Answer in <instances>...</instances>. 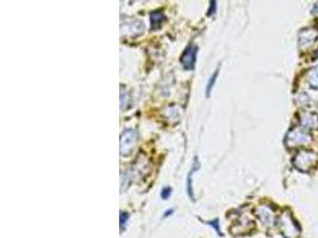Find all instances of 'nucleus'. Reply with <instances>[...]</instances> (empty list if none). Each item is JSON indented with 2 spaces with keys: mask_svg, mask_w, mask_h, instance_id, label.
Listing matches in <instances>:
<instances>
[{
  "mask_svg": "<svg viewBox=\"0 0 318 238\" xmlns=\"http://www.w3.org/2000/svg\"><path fill=\"white\" fill-rule=\"evenodd\" d=\"M278 227L285 238H299V225L289 211H285L278 218Z\"/></svg>",
  "mask_w": 318,
  "mask_h": 238,
  "instance_id": "nucleus-1",
  "label": "nucleus"
},
{
  "mask_svg": "<svg viewBox=\"0 0 318 238\" xmlns=\"http://www.w3.org/2000/svg\"><path fill=\"white\" fill-rule=\"evenodd\" d=\"M131 101H130V95L127 91H122L121 92V108L123 111H127L129 106H130Z\"/></svg>",
  "mask_w": 318,
  "mask_h": 238,
  "instance_id": "nucleus-13",
  "label": "nucleus"
},
{
  "mask_svg": "<svg viewBox=\"0 0 318 238\" xmlns=\"http://www.w3.org/2000/svg\"><path fill=\"white\" fill-rule=\"evenodd\" d=\"M207 224H208V225L214 226V227H215V229H216V230H217V232H218V233H221L220 226H218V225H217V224H218V220H212V221H208V223H207Z\"/></svg>",
  "mask_w": 318,
  "mask_h": 238,
  "instance_id": "nucleus-18",
  "label": "nucleus"
},
{
  "mask_svg": "<svg viewBox=\"0 0 318 238\" xmlns=\"http://www.w3.org/2000/svg\"><path fill=\"white\" fill-rule=\"evenodd\" d=\"M136 144H137V132L131 129L125 130L121 136V156H130L135 150Z\"/></svg>",
  "mask_w": 318,
  "mask_h": 238,
  "instance_id": "nucleus-4",
  "label": "nucleus"
},
{
  "mask_svg": "<svg viewBox=\"0 0 318 238\" xmlns=\"http://www.w3.org/2000/svg\"><path fill=\"white\" fill-rule=\"evenodd\" d=\"M306 80L312 88L318 89V65L316 67L311 68L306 74Z\"/></svg>",
  "mask_w": 318,
  "mask_h": 238,
  "instance_id": "nucleus-12",
  "label": "nucleus"
},
{
  "mask_svg": "<svg viewBox=\"0 0 318 238\" xmlns=\"http://www.w3.org/2000/svg\"><path fill=\"white\" fill-rule=\"evenodd\" d=\"M318 156L316 153H313V151L311 150H306V149H303V150L298 151V154L294 156L293 166L300 171H309L316 166Z\"/></svg>",
  "mask_w": 318,
  "mask_h": 238,
  "instance_id": "nucleus-2",
  "label": "nucleus"
},
{
  "mask_svg": "<svg viewBox=\"0 0 318 238\" xmlns=\"http://www.w3.org/2000/svg\"><path fill=\"white\" fill-rule=\"evenodd\" d=\"M195 57H197V48H195V45H188L180 60L183 67L185 69H193Z\"/></svg>",
  "mask_w": 318,
  "mask_h": 238,
  "instance_id": "nucleus-7",
  "label": "nucleus"
},
{
  "mask_svg": "<svg viewBox=\"0 0 318 238\" xmlns=\"http://www.w3.org/2000/svg\"><path fill=\"white\" fill-rule=\"evenodd\" d=\"M150 21H151V29L157 30L162 25V22L165 21L164 12H161V11L153 12L150 16Z\"/></svg>",
  "mask_w": 318,
  "mask_h": 238,
  "instance_id": "nucleus-11",
  "label": "nucleus"
},
{
  "mask_svg": "<svg viewBox=\"0 0 318 238\" xmlns=\"http://www.w3.org/2000/svg\"><path fill=\"white\" fill-rule=\"evenodd\" d=\"M255 213H256L259 219L262 221L266 226H272L274 224V220H276V218H274V212L271 208V206H268V205H260V206L256 207V210H255Z\"/></svg>",
  "mask_w": 318,
  "mask_h": 238,
  "instance_id": "nucleus-6",
  "label": "nucleus"
},
{
  "mask_svg": "<svg viewBox=\"0 0 318 238\" xmlns=\"http://www.w3.org/2000/svg\"><path fill=\"white\" fill-rule=\"evenodd\" d=\"M311 142V136L303 128H294L287 132L285 138V144L287 148H297L301 145L309 144Z\"/></svg>",
  "mask_w": 318,
  "mask_h": 238,
  "instance_id": "nucleus-3",
  "label": "nucleus"
},
{
  "mask_svg": "<svg viewBox=\"0 0 318 238\" xmlns=\"http://www.w3.org/2000/svg\"><path fill=\"white\" fill-rule=\"evenodd\" d=\"M314 57H317V58H318V50L314 51Z\"/></svg>",
  "mask_w": 318,
  "mask_h": 238,
  "instance_id": "nucleus-20",
  "label": "nucleus"
},
{
  "mask_svg": "<svg viewBox=\"0 0 318 238\" xmlns=\"http://www.w3.org/2000/svg\"><path fill=\"white\" fill-rule=\"evenodd\" d=\"M300 123L305 129H313L318 128V114L312 113V112H304L300 114Z\"/></svg>",
  "mask_w": 318,
  "mask_h": 238,
  "instance_id": "nucleus-8",
  "label": "nucleus"
},
{
  "mask_svg": "<svg viewBox=\"0 0 318 238\" xmlns=\"http://www.w3.org/2000/svg\"><path fill=\"white\" fill-rule=\"evenodd\" d=\"M253 227H254V223L249 219V218L241 217L240 221L231 227V232H234L235 234L244 233V232H248V231H250Z\"/></svg>",
  "mask_w": 318,
  "mask_h": 238,
  "instance_id": "nucleus-9",
  "label": "nucleus"
},
{
  "mask_svg": "<svg viewBox=\"0 0 318 238\" xmlns=\"http://www.w3.org/2000/svg\"><path fill=\"white\" fill-rule=\"evenodd\" d=\"M172 194V188L171 187H165L164 190L161 191V197L164 198V199H167L168 197H170Z\"/></svg>",
  "mask_w": 318,
  "mask_h": 238,
  "instance_id": "nucleus-15",
  "label": "nucleus"
},
{
  "mask_svg": "<svg viewBox=\"0 0 318 238\" xmlns=\"http://www.w3.org/2000/svg\"><path fill=\"white\" fill-rule=\"evenodd\" d=\"M317 38H318V31L316 29H312V28L301 29L299 31V34H298V44H299V48L303 50V49L311 47V45L317 41Z\"/></svg>",
  "mask_w": 318,
  "mask_h": 238,
  "instance_id": "nucleus-5",
  "label": "nucleus"
},
{
  "mask_svg": "<svg viewBox=\"0 0 318 238\" xmlns=\"http://www.w3.org/2000/svg\"><path fill=\"white\" fill-rule=\"evenodd\" d=\"M199 167H200L199 162H198V158L195 157L193 162V168H192V170L190 171V174H188V176H187V193H188V197H190L192 200H194V197H193L194 194H193V191H192V175H193L194 171L197 170Z\"/></svg>",
  "mask_w": 318,
  "mask_h": 238,
  "instance_id": "nucleus-10",
  "label": "nucleus"
},
{
  "mask_svg": "<svg viewBox=\"0 0 318 238\" xmlns=\"http://www.w3.org/2000/svg\"><path fill=\"white\" fill-rule=\"evenodd\" d=\"M312 12L314 13V15H318V3H317V4H314V5H313Z\"/></svg>",
  "mask_w": 318,
  "mask_h": 238,
  "instance_id": "nucleus-19",
  "label": "nucleus"
},
{
  "mask_svg": "<svg viewBox=\"0 0 318 238\" xmlns=\"http://www.w3.org/2000/svg\"><path fill=\"white\" fill-rule=\"evenodd\" d=\"M210 4H211V8L208 9V12H207L208 17H210V16H214L215 12H216V2H215V0H212Z\"/></svg>",
  "mask_w": 318,
  "mask_h": 238,
  "instance_id": "nucleus-16",
  "label": "nucleus"
},
{
  "mask_svg": "<svg viewBox=\"0 0 318 238\" xmlns=\"http://www.w3.org/2000/svg\"><path fill=\"white\" fill-rule=\"evenodd\" d=\"M128 218H129L128 213H124V212L121 213V229H123V226L125 225V223H127Z\"/></svg>",
  "mask_w": 318,
  "mask_h": 238,
  "instance_id": "nucleus-17",
  "label": "nucleus"
},
{
  "mask_svg": "<svg viewBox=\"0 0 318 238\" xmlns=\"http://www.w3.org/2000/svg\"><path fill=\"white\" fill-rule=\"evenodd\" d=\"M218 72H220V69H216L214 74H212V77L210 78V80H208V82H207V86H206V95L207 97L210 95L211 89H212V87H214L215 82H216V79L218 77Z\"/></svg>",
  "mask_w": 318,
  "mask_h": 238,
  "instance_id": "nucleus-14",
  "label": "nucleus"
}]
</instances>
